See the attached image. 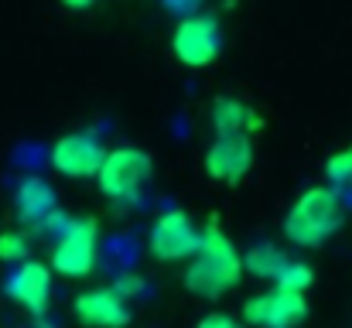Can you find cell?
Returning a JSON list of instances; mask_svg holds the SVG:
<instances>
[{
    "label": "cell",
    "mask_w": 352,
    "mask_h": 328,
    "mask_svg": "<svg viewBox=\"0 0 352 328\" xmlns=\"http://www.w3.org/2000/svg\"><path fill=\"white\" fill-rule=\"evenodd\" d=\"M243 253L236 250V243L226 236V229L219 222H209L202 229L199 250L188 256V267L182 274L185 291L206 301H219L230 291H236V284L243 281Z\"/></svg>",
    "instance_id": "cell-1"
},
{
    "label": "cell",
    "mask_w": 352,
    "mask_h": 328,
    "mask_svg": "<svg viewBox=\"0 0 352 328\" xmlns=\"http://www.w3.org/2000/svg\"><path fill=\"white\" fill-rule=\"evenodd\" d=\"M346 226V206H342V195L336 188H325V185H315V188H305L294 206L287 209L284 216V239L291 246H301V250H318L325 246L339 229Z\"/></svg>",
    "instance_id": "cell-2"
},
{
    "label": "cell",
    "mask_w": 352,
    "mask_h": 328,
    "mask_svg": "<svg viewBox=\"0 0 352 328\" xmlns=\"http://www.w3.org/2000/svg\"><path fill=\"white\" fill-rule=\"evenodd\" d=\"M96 256H100V222L93 216L69 219L52 246L48 267L58 277L69 281H82L96 270Z\"/></svg>",
    "instance_id": "cell-3"
},
{
    "label": "cell",
    "mask_w": 352,
    "mask_h": 328,
    "mask_svg": "<svg viewBox=\"0 0 352 328\" xmlns=\"http://www.w3.org/2000/svg\"><path fill=\"white\" fill-rule=\"evenodd\" d=\"M154 175V161L140 147H113L103 154V164L96 171V185L110 202H133L147 188Z\"/></svg>",
    "instance_id": "cell-4"
},
{
    "label": "cell",
    "mask_w": 352,
    "mask_h": 328,
    "mask_svg": "<svg viewBox=\"0 0 352 328\" xmlns=\"http://www.w3.org/2000/svg\"><path fill=\"white\" fill-rule=\"evenodd\" d=\"M223 48V31L219 21L209 14H188L178 17L175 31H171V55L188 65V69H206L219 58Z\"/></svg>",
    "instance_id": "cell-5"
},
{
    "label": "cell",
    "mask_w": 352,
    "mask_h": 328,
    "mask_svg": "<svg viewBox=\"0 0 352 328\" xmlns=\"http://www.w3.org/2000/svg\"><path fill=\"white\" fill-rule=\"evenodd\" d=\"M243 270L260 277V281H270L274 287H284V291H298V294H308V287L315 284V274L308 263L301 260H291L284 250L270 246V243H260L253 246L246 256H243Z\"/></svg>",
    "instance_id": "cell-6"
},
{
    "label": "cell",
    "mask_w": 352,
    "mask_h": 328,
    "mask_svg": "<svg viewBox=\"0 0 352 328\" xmlns=\"http://www.w3.org/2000/svg\"><path fill=\"white\" fill-rule=\"evenodd\" d=\"M199 239H202V229L192 222V216L182 209H171V212L154 219L151 236H147V250L161 263H182L199 250Z\"/></svg>",
    "instance_id": "cell-7"
},
{
    "label": "cell",
    "mask_w": 352,
    "mask_h": 328,
    "mask_svg": "<svg viewBox=\"0 0 352 328\" xmlns=\"http://www.w3.org/2000/svg\"><path fill=\"white\" fill-rule=\"evenodd\" d=\"M305 318H308V298L284 287L253 294L243 305V322L250 328H298Z\"/></svg>",
    "instance_id": "cell-8"
},
{
    "label": "cell",
    "mask_w": 352,
    "mask_h": 328,
    "mask_svg": "<svg viewBox=\"0 0 352 328\" xmlns=\"http://www.w3.org/2000/svg\"><path fill=\"white\" fill-rule=\"evenodd\" d=\"M253 168L250 133H219L206 151V175L223 185H239Z\"/></svg>",
    "instance_id": "cell-9"
},
{
    "label": "cell",
    "mask_w": 352,
    "mask_h": 328,
    "mask_svg": "<svg viewBox=\"0 0 352 328\" xmlns=\"http://www.w3.org/2000/svg\"><path fill=\"white\" fill-rule=\"evenodd\" d=\"M103 144L93 133H62L52 144V168L65 178H96L103 164Z\"/></svg>",
    "instance_id": "cell-10"
},
{
    "label": "cell",
    "mask_w": 352,
    "mask_h": 328,
    "mask_svg": "<svg viewBox=\"0 0 352 328\" xmlns=\"http://www.w3.org/2000/svg\"><path fill=\"white\" fill-rule=\"evenodd\" d=\"M7 298L31 315H41L52 301V267L41 260L14 263V274L7 277Z\"/></svg>",
    "instance_id": "cell-11"
},
{
    "label": "cell",
    "mask_w": 352,
    "mask_h": 328,
    "mask_svg": "<svg viewBox=\"0 0 352 328\" xmlns=\"http://www.w3.org/2000/svg\"><path fill=\"white\" fill-rule=\"evenodd\" d=\"M72 315L86 328H126L130 305L113 287H89L72 301Z\"/></svg>",
    "instance_id": "cell-12"
},
{
    "label": "cell",
    "mask_w": 352,
    "mask_h": 328,
    "mask_svg": "<svg viewBox=\"0 0 352 328\" xmlns=\"http://www.w3.org/2000/svg\"><path fill=\"white\" fill-rule=\"evenodd\" d=\"M14 212L24 226L31 229H48L55 219H58V199H55V188L31 175V178H21L17 188H14Z\"/></svg>",
    "instance_id": "cell-13"
},
{
    "label": "cell",
    "mask_w": 352,
    "mask_h": 328,
    "mask_svg": "<svg viewBox=\"0 0 352 328\" xmlns=\"http://www.w3.org/2000/svg\"><path fill=\"white\" fill-rule=\"evenodd\" d=\"M209 120H212L216 137H219V133H253V130L263 127V120L246 107L243 100H233V96L216 100L212 109H209Z\"/></svg>",
    "instance_id": "cell-14"
},
{
    "label": "cell",
    "mask_w": 352,
    "mask_h": 328,
    "mask_svg": "<svg viewBox=\"0 0 352 328\" xmlns=\"http://www.w3.org/2000/svg\"><path fill=\"white\" fill-rule=\"evenodd\" d=\"M0 260L3 263H24L31 260V239L21 229H7L0 232Z\"/></svg>",
    "instance_id": "cell-15"
},
{
    "label": "cell",
    "mask_w": 352,
    "mask_h": 328,
    "mask_svg": "<svg viewBox=\"0 0 352 328\" xmlns=\"http://www.w3.org/2000/svg\"><path fill=\"white\" fill-rule=\"evenodd\" d=\"M325 178H329L336 188H349L352 185V144L346 147V151H339V154L329 157V164H325Z\"/></svg>",
    "instance_id": "cell-16"
},
{
    "label": "cell",
    "mask_w": 352,
    "mask_h": 328,
    "mask_svg": "<svg viewBox=\"0 0 352 328\" xmlns=\"http://www.w3.org/2000/svg\"><path fill=\"white\" fill-rule=\"evenodd\" d=\"M202 3L206 0H164V7L178 17H188V14H202Z\"/></svg>",
    "instance_id": "cell-17"
},
{
    "label": "cell",
    "mask_w": 352,
    "mask_h": 328,
    "mask_svg": "<svg viewBox=\"0 0 352 328\" xmlns=\"http://www.w3.org/2000/svg\"><path fill=\"white\" fill-rule=\"evenodd\" d=\"M195 328H243L236 322L233 315H223V311H212V315H206V318H199V325Z\"/></svg>",
    "instance_id": "cell-18"
},
{
    "label": "cell",
    "mask_w": 352,
    "mask_h": 328,
    "mask_svg": "<svg viewBox=\"0 0 352 328\" xmlns=\"http://www.w3.org/2000/svg\"><path fill=\"white\" fill-rule=\"evenodd\" d=\"M100 0H62V7H69V10H89V7H96Z\"/></svg>",
    "instance_id": "cell-19"
}]
</instances>
